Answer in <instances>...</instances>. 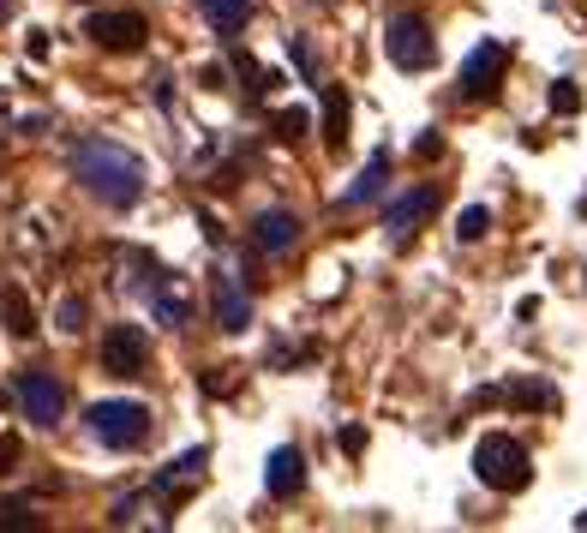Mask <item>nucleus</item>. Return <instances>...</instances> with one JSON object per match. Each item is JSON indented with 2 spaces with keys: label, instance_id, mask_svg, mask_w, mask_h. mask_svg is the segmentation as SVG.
Returning <instances> with one entry per match:
<instances>
[{
  "label": "nucleus",
  "instance_id": "nucleus-1",
  "mask_svg": "<svg viewBox=\"0 0 587 533\" xmlns=\"http://www.w3.org/2000/svg\"><path fill=\"white\" fill-rule=\"evenodd\" d=\"M72 174H79L102 204H114V211H132V204L144 198V162L114 139H84L79 151H72Z\"/></svg>",
  "mask_w": 587,
  "mask_h": 533
},
{
  "label": "nucleus",
  "instance_id": "nucleus-2",
  "mask_svg": "<svg viewBox=\"0 0 587 533\" xmlns=\"http://www.w3.org/2000/svg\"><path fill=\"white\" fill-rule=\"evenodd\" d=\"M474 473L492 492H522V485L534 480V462H527V450L509 432H486L474 443Z\"/></svg>",
  "mask_w": 587,
  "mask_h": 533
},
{
  "label": "nucleus",
  "instance_id": "nucleus-3",
  "mask_svg": "<svg viewBox=\"0 0 587 533\" xmlns=\"http://www.w3.org/2000/svg\"><path fill=\"white\" fill-rule=\"evenodd\" d=\"M84 420H91V438L109 443V450H138L144 432H151V408L144 402H96Z\"/></svg>",
  "mask_w": 587,
  "mask_h": 533
},
{
  "label": "nucleus",
  "instance_id": "nucleus-4",
  "mask_svg": "<svg viewBox=\"0 0 587 533\" xmlns=\"http://www.w3.org/2000/svg\"><path fill=\"white\" fill-rule=\"evenodd\" d=\"M384 54H390V66H402V72H425V66L437 61V37H432V24L414 19V12L390 19V24H384Z\"/></svg>",
  "mask_w": 587,
  "mask_h": 533
},
{
  "label": "nucleus",
  "instance_id": "nucleus-5",
  "mask_svg": "<svg viewBox=\"0 0 587 533\" xmlns=\"http://www.w3.org/2000/svg\"><path fill=\"white\" fill-rule=\"evenodd\" d=\"M504 72H509V49L497 37H486L474 54L462 61V96L467 102H492L497 91H504Z\"/></svg>",
  "mask_w": 587,
  "mask_h": 533
},
{
  "label": "nucleus",
  "instance_id": "nucleus-6",
  "mask_svg": "<svg viewBox=\"0 0 587 533\" xmlns=\"http://www.w3.org/2000/svg\"><path fill=\"white\" fill-rule=\"evenodd\" d=\"M84 37H91L102 54H138L144 37H151V24H144L138 12H91V19H84Z\"/></svg>",
  "mask_w": 587,
  "mask_h": 533
},
{
  "label": "nucleus",
  "instance_id": "nucleus-7",
  "mask_svg": "<svg viewBox=\"0 0 587 533\" xmlns=\"http://www.w3.org/2000/svg\"><path fill=\"white\" fill-rule=\"evenodd\" d=\"M144 360H151V342H144L138 324H114L109 336H102V372L114 378H138Z\"/></svg>",
  "mask_w": 587,
  "mask_h": 533
},
{
  "label": "nucleus",
  "instance_id": "nucleus-8",
  "mask_svg": "<svg viewBox=\"0 0 587 533\" xmlns=\"http://www.w3.org/2000/svg\"><path fill=\"white\" fill-rule=\"evenodd\" d=\"M19 402H24V420L31 426H54L66 408V390L49 372H19Z\"/></svg>",
  "mask_w": 587,
  "mask_h": 533
},
{
  "label": "nucleus",
  "instance_id": "nucleus-9",
  "mask_svg": "<svg viewBox=\"0 0 587 533\" xmlns=\"http://www.w3.org/2000/svg\"><path fill=\"white\" fill-rule=\"evenodd\" d=\"M264 492H270L276 503H288V498L306 492V455L294 450V443L270 450V462H264Z\"/></svg>",
  "mask_w": 587,
  "mask_h": 533
},
{
  "label": "nucleus",
  "instance_id": "nucleus-10",
  "mask_svg": "<svg viewBox=\"0 0 587 533\" xmlns=\"http://www.w3.org/2000/svg\"><path fill=\"white\" fill-rule=\"evenodd\" d=\"M210 306H216V324H223L228 336H240L246 324H253V300H246V288L234 283L228 270H216V276H210Z\"/></svg>",
  "mask_w": 587,
  "mask_h": 533
},
{
  "label": "nucleus",
  "instance_id": "nucleus-11",
  "mask_svg": "<svg viewBox=\"0 0 587 533\" xmlns=\"http://www.w3.org/2000/svg\"><path fill=\"white\" fill-rule=\"evenodd\" d=\"M432 211H437V186H414V192H402V198L384 211V228L395 234V240H408V234H414V222L432 216Z\"/></svg>",
  "mask_w": 587,
  "mask_h": 533
},
{
  "label": "nucleus",
  "instance_id": "nucleus-12",
  "mask_svg": "<svg viewBox=\"0 0 587 533\" xmlns=\"http://www.w3.org/2000/svg\"><path fill=\"white\" fill-rule=\"evenodd\" d=\"M0 324H7V336H19V342L37 336V306L19 283H0Z\"/></svg>",
  "mask_w": 587,
  "mask_h": 533
},
{
  "label": "nucleus",
  "instance_id": "nucleus-13",
  "mask_svg": "<svg viewBox=\"0 0 587 533\" xmlns=\"http://www.w3.org/2000/svg\"><path fill=\"white\" fill-rule=\"evenodd\" d=\"M294 240H300V216L294 211H264L253 222V246L258 252H288Z\"/></svg>",
  "mask_w": 587,
  "mask_h": 533
},
{
  "label": "nucleus",
  "instance_id": "nucleus-14",
  "mask_svg": "<svg viewBox=\"0 0 587 533\" xmlns=\"http://www.w3.org/2000/svg\"><path fill=\"white\" fill-rule=\"evenodd\" d=\"M204 462H210V450H186L168 473H156L151 492H156V498H181V492H193V485L204 480Z\"/></svg>",
  "mask_w": 587,
  "mask_h": 533
},
{
  "label": "nucleus",
  "instance_id": "nucleus-15",
  "mask_svg": "<svg viewBox=\"0 0 587 533\" xmlns=\"http://www.w3.org/2000/svg\"><path fill=\"white\" fill-rule=\"evenodd\" d=\"M384 186H390V151H378V156H372V162H365V168H360V181L342 192V211H360V204H372V198H378V192H384Z\"/></svg>",
  "mask_w": 587,
  "mask_h": 533
},
{
  "label": "nucleus",
  "instance_id": "nucleus-16",
  "mask_svg": "<svg viewBox=\"0 0 587 533\" xmlns=\"http://www.w3.org/2000/svg\"><path fill=\"white\" fill-rule=\"evenodd\" d=\"M204 19H210V31H246V19H253V0H204Z\"/></svg>",
  "mask_w": 587,
  "mask_h": 533
},
{
  "label": "nucleus",
  "instance_id": "nucleus-17",
  "mask_svg": "<svg viewBox=\"0 0 587 533\" xmlns=\"http://www.w3.org/2000/svg\"><path fill=\"white\" fill-rule=\"evenodd\" d=\"M325 144L330 151L348 144V96H342V84H325Z\"/></svg>",
  "mask_w": 587,
  "mask_h": 533
},
{
  "label": "nucleus",
  "instance_id": "nucleus-18",
  "mask_svg": "<svg viewBox=\"0 0 587 533\" xmlns=\"http://www.w3.org/2000/svg\"><path fill=\"white\" fill-rule=\"evenodd\" d=\"M270 126H276V139H282V144H300L306 132H312V114H306V109H276Z\"/></svg>",
  "mask_w": 587,
  "mask_h": 533
},
{
  "label": "nucleus",
  "instance_id": "nucleus-19",
  "mask_svg": "<svg viewBox=\"0 0 587 533\" xmlns=\"http://www.w3.org/2000/svg\"><path fill=\"white\" fill-rule=\"evenodd\" d=\"M24 527H42L37 510L24 498H0V533H24Z\"/></svg>",
  "mask_w": 587,
  "mask_h": 533
},
{
  "label": "nucleus",
  "instance_id": "nucleus-20",
  "mask_svg": "<svg viewBox=\"0 0 587 533\" xmlns=\"http://www.w3.org/2000/svg\"><path fill=\"white\" fill-rule=\"evenodd\" d=\"M486 228H492V211H486V204H467L462 222H456V234H462V240H486Z\"/></svg>",
  "mask_w": 587,
  "mask_h": 533
},
{
  "label": "nucleus",
  "instance_id": "nucleus-21",
  "mask_svg": "<svg viewBox=\"0 0 587 533\" xmlns=\"http://www.w3.org/2000/svg\"><path fill=\"white\" fill-rule=\"evenodd\" d=\"M509 402H516V408H552V390H546V383H516Z\"/></svg>",
  "mask_w": 587,
  "mask_h": 533
},
{
  "label": "nucleus",
  "instance_id": "nucleus-22",
  "mask_svg": "<svg viewBox=\"0 0 587 533\" xmlns=\"http://www.w3.org/2000/svg\"><path fill=\"white\" fill-rule=\"evenodd\" d=\"M576 109H581V91L569 79H557L552 84V114H576Z\"/></svg>",
  "mask_w": 587,
  "mask_h": 533
},
{
  "label": "nucleus",
  "instance_id": "nucleus-23",
  "mask_svg": "<svg viewBox=\"0 0 587 533\" xmlns=\"http://www.w3.org/2000/svg\"><path fill=\"white\" fill-rule=\"evenodd\" d=\"M61 330H66V336L84 330V300H79V294H66V300H61Z\"/></svg>",
  "mask_w": 587,
  "mask_h": 533
},
{
  "label": "nucleus",
  "instance_id": "nucleus-24",
  "mask_svg": "<svg viewBox=\"0 0 587 533\" xmlns=\"http://www.w3.org/2000/svg\"><path fill=\"white\" fill-rule=\"evenodd\" d=\"M288 54H294V66H300L306 79H318V66H312V49H306L300 37H288Z\"/></svg>",
  "mask_w": 587,
  "mask_h": 533
},
{
  "label": "nucleus",
  "instance_id": "nucleus-25",
  "mask_svg": "<svg viewBox=\"0 0 587 533\" xmlns=\"http://www.w3.org/2000/svg\"><path fill=\"white\" fill-rule=\"evenodd\" d=\"M414 156H420V162H432V156H444V139H437V132H425V139L414 144Z\"/></svg>",
  "mask_w": 587,
  "mask_h": 533
},
{
  "label": "nucleus",
  "instance_id": "nucleus-26",
  "mask_svg": "<svg viewBox=\"0 0 587 533\" xmlns=\"http://www.w3.org/2000/svg\"><path fill=\"white\" fill-rule=\"evenodd\" d=\"M336 443H342L348 455H360L365 450V432H360V426H348V432H336Z\"/></svg>",
  "mask_w": 587,
  "mask_h": 533
},
{
  "label": "nucleus",
  "instance_id": "nucleus-27",
  "mask_svg": "<svg viewBox=\"0 0 587 533\" xmlns=\"http://www.w3.org/2000/svg\"><path fill=\"white\" fill-rule=\"evenodd\" d=\"M24 49H31V61H49V31H31V42H24Z\"/></svg>",
  "mask_w": 587,
  "mask_h": 533
},
{
  "label": "nucleus",
  "instance_id": "nucleus-28",
  "mask_svg": "<svg viewBox=\"0 0 587 533\" xmlns=\"http://www.w3.org/2000/svg\"><path fill=\"white\" fill-rule=\"evenodd\" d=\"M19 462V438H0V468H12Z\"/></svg>",
  "mask_w": 587,
  "mask_h": 533
},
{
  "label": "nucleus",
  "instance_id": "nucleus-29",
  "mask_svg": "<svg viewBox=\"0 0 587 533\" xmlns=\"http://www.w3.org/2000/svg\"><path fill=\"white\" fill-rule=\"evenodd\" d=\"M7 12H12V0H0V19H7Z\"/></svg>",
  "mask_w": 587,
  "mask_h": 533
},
{
  "label": "nucleus",
  "instance_id": "nucleus-30",
  "mask_svg": "<svg viewBox=\"0 0 587 533\" xmlns=\"http://www.w3.org/2000/svg\"><path fill=\"white\" fill-rule=\"evenodd\" d=\"M576 527H587V510H581V515H576Z\"/></svg>",
  "mask_w": 587,
  "mask_h": 533
}]
</instances>
